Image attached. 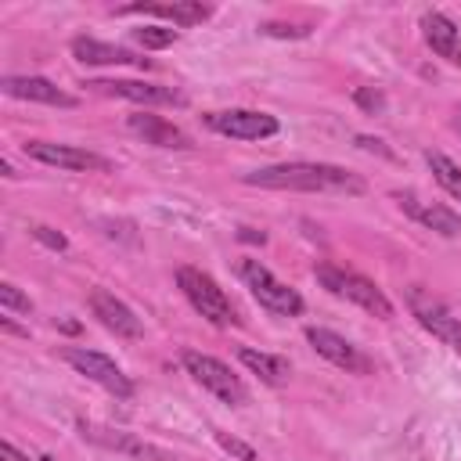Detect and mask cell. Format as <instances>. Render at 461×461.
Masks as SVG:
<instances>
[{
	"label": "cell",
	"mask_w": 461,
	"mask_h": 461,
	"mask_svg": "<svg viewBox=\"0 0 461 461\" xmlns=\"http://www.w3.org/2000/svg\"><path fill=\"white\" fill-rule=\"evenodd\" d=\"M205 122L234 140H263L277 133V119L270 112H256V108H227V112H209Z\"/></svg>",
	"instance_id": "10"
},
{
	"label": "cell",
	"mask_w": 461,
	"mask_h": 461,
	"mask_svg": "<svg viewBox=\"0 0 461 461\" xmlns=\"http://www.w3.org/2000/svg\"><path fill=\"white\" fill-rule=\"evenodd\" d=\"M421 36L425 43L450 65H461V29L443 14V11H425L421 14Z\"/></svg>",
	"instance_id": "18"
},
{
	"label": "cell",
	"mask_w": 461,
	"mask_h": 461,
	"mask_svg": "<svg viewBox=\"0 0 461 461\" xmlns=\"http://www.w3.org/2000/svg\"><path fill=\"white\" fill-rule=\"evenodd\" d=\"M68 50H72V58L83 61V65H133V68H151L148 58H137L133 50L115 47V43H101V40H94V36H76V40L68 43Z\"/></svg>",
	"instance_id": "16"
},
{
	"label": "cell",
	"mask_w": 461,
	"mask_h": 461,
	"mask_svg": "<svg viewBox=\"0 0 461 461\" xmlns=\"http://www.w3.org/2000/svg\"><path fill=\"white\" fill-rule=\"evenodd\" d=\"M0 461H29V457H25L14 443H7V439H4V443H0Z\"/></svg>",
	"instance_id": "28"
},
{
	"label": "cell",
	"mask_w": 461,
	"mask_h": 461,
	"mask_svg": "<svg viewBox=\"0 0 461 461\" xmlns=\"http://www.w3.org/2000/svg\"><path fill=\"white\" fill-rule=\"evenodd\" d=\"M0 90L7 97H18V101H40V104H54V108H76L79 97L65 94L61 86H54L50 79L43 76H4L0 79Z\"/></svg>",
	"instance_id": "13"
},
{
	"label": "cell",
	"mask_w": 461,
	"mask_h": 461,
	"mask_svg": "<svg viewBox=\"0 0 461 461\" xmlns=\"http://www.w3.org/2000/svg\"><path fill=\"white\" fill-rule=\"evenodd\" d=\"M97 94H112V97H126L137 104H184V94L173 86H158V83H144V79H90L83 83Z\"/></svg>",
	"instance_id": "12"
},
{
	"label": "cell",
	"mask_w": 461,
	"mask_h": 461,
	"mask_svg": "<svg viewBox=\"0 0 461 461\" xmlns=\"http://www.w3.org/2000/svg\"><path fill=\"white\" fill-rule=\"evenodd\" d=\"M216 443H220V450H227V454H230V457H238V461H256V450H252L249 443H241V439L227 436V432H216Z\"/></svg>",
	"instance_id": "26"
},
{
	"label": "cell",
	"mask_w": 461,
	"mask_h": 461,
	"mask_svg": "<svg viewBox=\"0 0 461 461\" xmlns=\"http://www.w3.org/2000/svg\"><path fill=\"white\" fill-rule=\"evenodd\" d=\"M396 202H400V209H403L407 216H414L421 227H429V230H436V234H443V238H457V234H461V216H457L450 205L421 202L414 191H400Z\"/></svg>",
	"instance_id": "15"
},
{
	"label": "cell",
	"mask_w": 461,
	"mask_h": 461,
	"mask_svg": "<svg viewBox=\"0 0 461 461\" xmlns=\"http://www.w3.org/2000/svg\"><path fill=\"white\" fill-rule=\"evenodd\" d=\"M403 299H407V310L414 313V321H418L425 331H432L443 346H450L454 353H461V317H454V313L443 306V299H436V295L425 292L421 285H411V288L403 292Z\"/></svg>",
	"instance_id": "6"
},
{
	"label": "cell",
	"mask_w": 461,
	"mask_h": 461,
	"mask_svg": "<svg viewBox=\"0 0 461 461\" xmlns=\"http://www.w3.org/2000/svg\"><path fill=\"white\" fill-rule=\"evenodd\" d=\"M313 277H317L331 295H339V299H346V303L367 310L371 317H378V321H389V317H393L389 295H385L371 277H364V274H357V270H346V267H335V263H317V267H313Z\"/></svg>",
	"instance_id": "2"
},
{
	"label": "cell",
	"mask_w": 461,
	"mask_h": 461,
	"mask_svg": "<svg viewBox=\"0 0 461 461\" xmlns=\"http://www.w3.org/2000/svg\"><path fill=\"white\" fill-rule=\"evenodd\" d=\"M267 36H306L310 29H299V25H281V22H267L263 25Z\"/></svg>",
	"instance_id": "27"
},
{
	"label": "cell",
	"mask_w": 461,
	"mask_h": 461,
	"mask_svg": "<svg viewBox=\"0 0 461 461\" xmlns=\"http://www.w3.org/2000/svg\"><path fill=\"white\" fill-rule=\"evenodd\" d=\"M241 184L267 191H335V194H364L367 184L346 166L331 162H277L252 173H241Z\"/></svg>",
	"instance_id": "1"
},
{
	"label": "cell",
	"mask_w": 461,
	"mask_h": 461,
	"mask_svg": "<svg viewBox=\"0 0 461 461\" xmlns=\"http://www.w3.org/2000/svg\"><path fill=\"white\" fill-rule=\"evenodd\" d=\"M0 306H4L7 313H29V310H32L29 295H25L18 285H11V281L0 285Z\"/></svg>",
	"instance_id": "23"
},
{
	"label": "cell",
	"mask_w": 461,
	"mask_h": 461,
	"mask_svg": "<svg viewBox=\"0 0 461 461\" xmlns=\"http://www.w3.org/2000/svg\"><path fill=\"white\" fill-rule=\"evenodd\" d=\"M306 342H310L328 364H335V367H342V371H349V375H367V371H371V360H367L349 339H342L339 331L306 328Z\"/></svg>",
	"instance_id": "11"
},
{
	"label": "cell",
	"mask_w": 461,
	"mask_h": 461,
	"mask_svg": "<svg viewBox=\"0 0 461 461\" xmlns=\"http://www.w3.org/2000/svg\"><path fill=\"white\" fill-rule=\"evenodd\" d=\"M238 360H241L252 375H259V382H267V385H281V382L288 378V360H285V357H274V353H259V349L241 346V349H238Z\"/></svg>",
	"instance_id": "20"
},
{
	"label": "cell",
	"mask_w": 461,
	"mask_h": 461,
	"mask_svg": "<svg viewBox=\"0 0 461 461\" xmlns=\"http://www.w3.org/2000/svg\"><path fill=\"white\" fill-rule=\"evenodd\" d=\"M79 436L104 447V450H115V454H126L133 461H169V454L133 432H122V429H108V425H97V421H76Z\"/></svg>",
	"instance_id": "9"
},
{
	"label": "cell",
	"mask_w": 461,
	"mask_h": 461,
	"mask_svg": "<svg viewBox=\"0 0 461 461\" xmlns=\"http://www.w3.org/2000/svg\"><path fill=\"white\" fill-rule=\"evenodd\" d=\"M22 151L43 166H58V169H68V173H108L112 162L97 151H86V148H76V144H54V140H25Z\"/></svg>",
	"instance_id": "7"
},
{
	"label": "cell",
	"mask_w": 461,
	"mask_h": 461,
	"mask_svg": "<svg viewBox=\"0 0 461 461\" xmlns=\"http://www.w3.org/2000/svg\"><path fill=\"white\" fill-rule=\"evenodd\" d=\"M176 288H180L184 299L194 306V313H202L209 324L230 328V324L241 321L238 310H234V303H230V295H227L205 270H198V267H180V270H176Z\"/></svg>",
	"instance_id": "3"
},
{
	"label": "cell",
	"mask_w": 461,
	"mask_h": 461,
	"mask_svg": "<svg viewBox=\"0 0 461 461\" xmlns=\"http://www.w3.org/2000/svg\"><path fill=\"white\" fill-rule=\"evenodd\" d=\"M29 234H32L36 241H43L47 249H54V252H65V249H68V238H65L61 230L47 227V223H32V227H29Z\"/></svg>",
	"instance_id": "25"
},
{
	"label": "cell",
	"mask_w": 461,
	"mask_h": 461,
	"mask_svg": "<svg viewBox=\"0 0 461 461\" xmlns=\"http://www.w3.org/2000/svg\"><path fill=\"white\" fill-rule=\"evenodd\" d=\"M65 360H68L83 378H90V382H97L101 389H108L112 396H122V400L133 396V382L122 375V367H119L112 357H104V353H97V349L68 346V349H65Z\"/></svg>",
	"instance_id": "8"
},
{
	"label": "cell",
	"mask_w": 461,
	"mask_h": 461,
	"mask_svg": "<svg viewBox=\"0 0 461 461\" xmlns=\"http://www.w3.org/2000/svg\"><path fill=\"white\" fill-rule=\"evenodd\" d=\"M40 461H54V457H50V454H43V457H40Z\"/></svg>",
	"instance_id": "30"
},
{
	"label": "cell",
	"mask_w": 461,
	"mask_h": 461,
	"mask_svg": "<svg viewBox=\"0 0 461 461\" xmlns=\"http://www.w3.org/2000/svg\"><path fill=\"white\" fill-rule=\"evenodd\" d=\"M133 40L144 47V50H162L176 40V29H166V25H140L133 29Z\"/></svg>",
	"instance_id": "22"
},
{
	"label": "cell",
	"mask_w": 461,
	"mask_h": 461,
	"mask_svg": "<svg viewBox=\"0 0 461 461\" xmlns=\"http://www.w3.org/2000/svg\"><path fill=\"white\" fill-rule=\"evenodd\" d=\"M357 144H360L364 151H378V155H389V151L382 148V140H375V137H364V133H360V137H357Z\"/></svg>",
	"instance_id": "29"
},
{
	"label": "cell",
	"mask_w": 461,
	"mask_h": 461,
	"mask_svg": "<svg viewBox=\"0 0 461 461\" xmlns=\"http://www.w3.org/2000/svg\"><path fill=\"white\" fill-rule=\"evenodd\" d=\"M126 126H130L137 137H144V144H155V148H176V151L191 148V137H187L180 126H173L169 119H162V115L133 112V115L126 119Z\"/></svg>",
	"instance_id": "17"
},
{
	"label": "cell",
	"mask_w": 461,
	"mask_h": 461,
	"mask_svg": "<svg viewBox=\"0 0 461 461\" xmlns=\"http://www.w3.org/2000/svg\"><path fill=\"white\" fill-rule=\"evenodd\" d=\"M425 162H429V169H432L436 184H439L450 198H457V202H461V166H457L454 158H447L443 151H425Z\"/></svg>",
	"instance_id": "21"
},
{
	"label": "cell",
	"mask_w": 461,
	"mask_h": 461,
	"mask_svg": "<svg viewBox=\"0 0 461 461\" xmlns=\"http://www.w3.org/2000/svg\"><path fill=\"white\" fill-rule=\"evenodd\" d=\"M353 101H357L367 115H378V112L385 108V94H382L378 86H357V90H353Z\"/></svg>",
	"instance_id": "24"
},
{
	"label": "cell",
	"mask_w": 461,
	"mask_h": 461,
	"mask_svg": "<svg viewBox=\"0 0 461 461\" xmlns=\"http://www.w3.org/2000/svg\"><path fill=\"white\" fill-rule=\"evenodd\" d=\"M184 371L205 389V393H212L216 400H223V403H230V407H241L245 400H249V389H245V382L223 364V360H216V357H209V353H198V349H184Z\"/></svg>",
	"instance_id": "4"
},
{
	"label": "cell",
	"mask_w": 461,
	"mask_h": 461,
	"mask_svg": "<svg viewBox=\"0 0 461 461\" xmlns=\"http://www.w3.org/2000/svg\"><path fill=\"white\" fill-rule=\"evenodd\" d=\"M90 310H94V317H97L108 331H115L119 339H140V335H144L140 317H137L122 299H115L112 292H104V288H94V292H90Z\"/></svg>",
	"instance_id": "14"
},
{
	"label": "cell",
	"mask_w": 461,
	"mask_h": 461,
	"mask_svg": "<svg viewBox=\"0 0 461 461\" xmlns=\"http://www.w3.org/2000/svg\"><path fill=\"white\" fill-rule=\"evenodd\" d=\"M238 274H241L245 288L256 295V303L267 306L270 313H277V317H295V313H303V295H299L295 288H288L285 281H277L259 259H241V263H238Z\"/></svg>",
	"instance_id": "5"
},
{
	"label": "cell",
	"mask_w": 461,
	"mask_h": 461,
	"mask_svg": "<svg viewBox=\"0 0 461 461\" xmlns=\"http://www.w3.org/2000/svg\"><path fill=\"white\" fill-rule=\"evenodd\" d=\"M119 14H155V18H169L173 25H198L212 14V7L202 0H173V4H130Z\"/></svg>",
	"instance_id": "19"
}]
</instances>
